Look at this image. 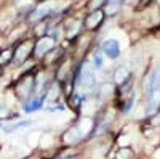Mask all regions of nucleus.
Instances as JSON below:
<instances>
[{"mask_svg": "<svg viewBox=\"0 0 160 159\" xmlns=\"http://www.w3.org/2000/svg\"><path fill=\"white\" fill-rule=\"evenodd\" d=\"M93 66L88 61H85L82 66H80L78 69V85L82 88H91L95 85V69H93Z\"/></svg>", "mask_w": 160, "mask_h": 159, "instance_id": "obj_1", "label": "nucleus"}, {"mask_svg": "<svg viewBox=\"0 0 160 159\" xmlns=\"http://www.w3.org/2000/svg\"><path fill=\"white\" fill-rule=\"evenodd\" d=\"M53 44H55L53 37H43V39H40V40L35 44V47H34V55L37 58L45 56L48 51L53 50Z\"/></svg>", "mask_w": 160, "mask_h": 159, "instance_id": "obj_2", "label": "nucleus"}, {"mask_svg": "<svg viewBox=\"0 0 160 159\" xmlns=\"http://www.w3.org/2000/svg\"><path fill=\"white\" fill-rule=\"evenodd\" d=\"M31 53H34V50H32V44L31 42H24V44H21L19 47H18V50L15 51V63H18V64H21V63H24L26 60H28L29 56H31Z\"/></svg>", "mask_w": 160, "mask_h": 159, "instance_id": "obj_3", "label": "nucleus"}, {"mask_svg": "<svg viewBox=\"0 0 160 159\" xmlns=\"http://www.w3.org/2000/svg\"><path fill=\"white\" fill-rule=\"evenodd\" d=\"M102 51L108 55L111 60H115L118 58L120 55V47H118V42L114 40V39H108V40L102 42Z\"/></svg>", "mask_w": 160, "mask_h": 159, "instance_id": "obj_4", "label": "nucleus"}, {"mask_svg": "<svg viewBox=\"0 0 160 159\" xmlns=\"http://www.w3.org/2000/svg\"><path fill=\"white\" fill-rule=\"evenodd\" d=\"M102 18H104V13H102L101 10H96V11H93L91 15H90V16L87 18V21H85L87 28H88V29H95L96 26H99V24H101Z\"/></svg>", "mask_w": 160, "mask_h": 159, "instance_id": "obj_5", "label": "nucleus"}, {"mask_svg": "<svg viewBox=\"0 0 160 159\" xmlns=\"http://www.w3.org/2000/svg\"><path fill=\"white\" fill-rule=\"evenodd\" d=\"M42 106H43V98L42 97H34V98H31L24 103V111L26 113H34V111H38Z\"/></svg>", "mask_w": 160, "mask_h": 159, "instance_id": "obj_6", "label": "nucleus"}, {"mask_svg": "<svg viewBox=\"0 0 160 159\" xmlns=\"http://www.w3.org/2000/svg\"><path fill=\"white\" fill-rule=\"evenodd\" d=\"M80 140H82V132L78 130V127H72V129H69L68 132H66L64 141L68 145H74V143H77Z\"/></svg>", "mask_w": 160, "mask_h": 159, "instance_id": "obj_7", "label": "nucleus"}, {"mask_svg": "<svg viewBox=\"0 0 160 159\" xmlns=\"http://www.w3.org/2000/svg\"><path fill=\"white\" fill-rule=\"evenodd\" d=\"M122 2L123 0H108L106 2V13L108 15H115V13L120 10V7H122Z\"/></svg>", "mask_w": 160, "mask_h": 159, "instance_id": "obj_8", "label": "nucleus"}, {"mask_svg": "<svg viewBox=\"0 0 160 159\" xmlns=\"http://www.w3.org/2000/svg\"><path fill=\"white\" fill-rule=\"evenodd\" d=\"M130 79V74H128V71L125 69V68H118L117 69V72H115V82L117 84H120L122 85L123 82H127Z\"/></svg>", "mask_w": 160, "mask_h": 159, "instance_id": "obj_9", "label": "nucleus"}, {"mask_svg": "<svg viewBox=\"0 0 160 159\" xmlns=\"http://www.w3.org/2000/svg\"><path fill=\"white\" fill-rule=\"evenodd\" d=\"M85 101V95H80V93H72L69 95V103L72 108H78L80 104Z\"/></svg>", "mask_w": 160, "mask_h": 159, "instance_id": "obj_10", "label": "nucleus"}, {"mask_svg": "<svg viewBox=\"0 0 160 159\" xmlns=\"http://www.w3.org/2000/svg\"><path fill=\"white\" fill-rule=\"evenodd\" d=\"M32 125V121H22V122H18L15 125H3V132H7V134H10V132L16 130V129H21V127H29Z\"/></svg>", "mask_w": 160, "mask_h": 159, "instance_id": "obj_11", "label": "nucleus"}, {"mask_svg": "<svg viewBox=\"0 0 160 159\" xmlns=\"http://www.w3.org/2000/svg\"><path fill=\"white\" fill-rule=\"evenodd\" d=\"M133 103H135V93H130V97L127 98V101L122 104V113L123 114H128L133 108Z\"/></svg>", "mask_w": 160, "mask_h": 159, "instance_id": "obj_12", "label": "nucleus"}, {"mask_svg": "<svg viewBox=\"0 0 160 159\" xmlns=\"http://www.w3.org/2000/svg\"><path fill=\"white\" fill-rule=\"evenodd\" d=\"M133 153L128 148H120V151L117 153V159H131Z\"/></svg>", "mask_w": 160, "mask_h": 159, "instance_id": "obj_13", "label": "nucleus"}, {"mask_svg": "<svg viewBox=\"0 0 160 159\" xmlns=\"http://www.w3.org/2000/svg\"><path fill=\"white\" fill-rule=\"evenodd\" d=\"M93 64H95V68H101L102 66V56H101V51H96L95 56H93Z\"/></svg>", "mask_w": 160, "mask_h": 159, "instance_id": "obj_14", "label": "nucleus"}, {"mask_svg": "<svg viewBox=\"0 0 160 159\" xmlns=\"http://www.w3.org/2000/svg\"><path fill=\"white\" fill-rule=\"evenodd\" d=\"M11 56H15V55H13V50H7V51H3V53H2V64L5 66V63H8V61L11 60Z\"/></svg>", "mask_w": 160, "mask_h": 159, "instance_id": "obj_15", "label": "nucleus"}, {"mask_svg": "<svg viewBox=\"0 0 160 159\" xmlns=\"http://www.w3.org/2000/svg\"><path fill=\"white\" fill-rule=\"evenodd\" d=\"M104 2H108V0H91L88 7H90L91 10H95V11H96V10H99V7H101Z\"/></svg>", "mask_w": 160, "mask_h": 159, "instance_id": "obj_16", "label": "nucleus"}, {"mask_svg": "<svg viewBox=\"0 0 160 159\" xmlns=\"http://www.w3.org/2000/svg\"><path fill=\"white\" fill-rule=\"evenodd\" d=\"M47 111H50V113H55V111H64V104H62V103H56V104H53V106H48Z\"/></svg>", "mask_w": 160, "mask_h": 159, "instance_id": "obj_17", "label": "nucleus"}]
</instances>
